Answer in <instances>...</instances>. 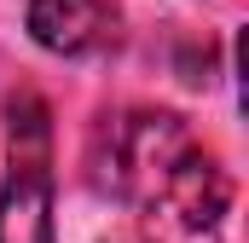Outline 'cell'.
I'll list each match as a JSON object with an SVG mask.
<instances>
[{
  "label": "cell",
  "mask_w": 249,
  "mask_h": 243,
  "mask_svg": "<svg viewBox=\"0 0 249 243\" xmlns=\"http://www.w3.org/2000/svg\"><path fill=\"white\" fill-rule=\"evenodd\" d=\"M93 162H99L93 180L105 191H116L122 203L145 208V214H168L186 232H209L232 203L226 168L174 110L139 104V110L110 116L99 127Z\"/></svg>",
  "instance_id": "obj_1"
},
{
  "label": "cell",
  "mask_w": 249,
  "mask_h": 243,
  "mask_svg": "<svg viewBox=\"0 0 249 243\" xmlns=\"http://www.w3.org/2000/svg\"><path fill=\"white\" fill-rule=\"evenodd\" d=\"M6 145L0 243H53V110L35 87L6 93Z\"/></svg>",
  "instance_id": "obj_2"
},
{
  "label": "cell",
  "mask_w": 249,
  "mask_h": 243,
  "mask_svg": "<svg viewBox=\"0 0 249 243\" xmlns=\"http://www.w3.org/2000/svg\"><path fill=\"white\" fill-rule=\"evenodd\" d=\"M29 35L47 52L87 58L122 41V6L116 0H29Z\"/></svg>",
  "instance_id": "obj_3"
},
{
  "label": "cell",
  "mask_w": 249,
  "mask_h": 243,
  "mask_svg": "<svg viewBox=\"0 0 249 243\" xmlns=\"http://www.w3.org/2000/svg\"><path fill=\"white\" fill-rule=\"evenodd\" d=\"M105 243H151V238H139V232H122V238H105Z\"/></svg>",
  "instance_id": "obj_4"
}]
</instances>
